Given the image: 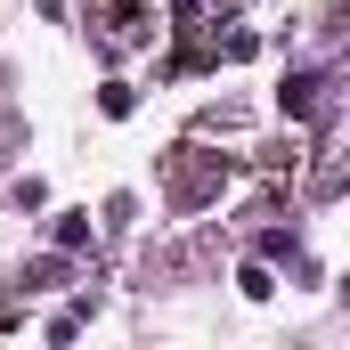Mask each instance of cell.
I'll list each match as a JSON object with an SVG mask.
<instances>
[{
	"mask_svg": "<svg viewBox=\"0 0 350 350\" xmlns=\"http://www.w3.org/2000/svg\"><path fill=\"white\" fill-rule=\"evenodd\" d=\"M163 179H172V204H179V212H204V204L228 187V163H220V155H204V147H172Z\"/></svg>",
	"mask_w": 350,
	"mask_h": 350,
	"instance_id": "obj_1",
	"label": "cell"
},
{
	"mask_svg": "<svg viewBox=\"0 0 350 350\" xmlns=\"http://www.w3.org/2000/svg\"><path fill=\"white\" fill-rule=\"evenodd\" d=\"M277 106H285V114H293V122H310V114H318V106H326V74H293V82L277 90Z\"/></svg>",
	"mask_w": 350,
	"mask_h": 350,
	"instance_id": "obj_2",
	"label": "cell"
},
{
	"mask_svg": "<svg viewBox=\"0 0 350 350\" xmlns=\"http://www.w3.org/2000/svg\"><path fill=\"white\" fill-rule=\"evenodd\" d=\"M49 245H57V253H82V245H90V212H57Z\"/></svg>",
	"mask_w": 350,
	"mask_h": 350,
	"instance_id": "obj_3",
	"label": "cell"
},
{
	"mask_svg": "<svg viewBox=\"0 0 350 350\" xmlns=\"http://www.w3.org/2000/svg\"><path fill=\"white\" fill-rule=\"evenodd\" d=\"M237 293H245V301H269V293H277V269H269V261H245V269H237Z\"/></svg>",
	"mask_w": 350,
	"mask_h": 350,
	"instance_id": "obj_4",
	"label": "cell"
},
{
	"mask_svg": "<svg viewBox=\"0 0 350 350\" xmlns=\"http://www.w3.org/2000/svg\"><path fill=\"white\" fill-rule=\"evenodd\" d=\"M131 106H139V90H131V82H98V114H106V122H122Z\"/></svg>",
	"mask_w": 350,
	"mask_h": 350,
	"instance_id": "obj_5",
	"label": "cell"
},
{
	"mask_svg": "<svg viewBox=\"0 0 350 350\" xmlns=\"http://www.w3.org/2000/svg\"><path fill=\"white\" fill-rule=\"evenodd\" d=\"M49 285H66V261H33L25 269V293H49Z\"/></svg>",
	"mask_w": 350,
	"mask_h": 350,
	"instance_id": "obj_6",
	"label": "cell"
}]
</instances>
